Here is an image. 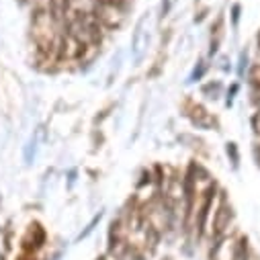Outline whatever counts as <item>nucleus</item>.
I'll return each instance as SVG.
<instances>
[{
	"instance_id": "1",
	"label": "nucleus",
	"mask_w": 260,
	"mask_h": 260,
	"mask_svg": "<svg viewBox=\"0 0 260 260\" xmlns=\"http://www.w3.org/2000/svg\"><path fill=\"white\" fill-rule=\"evenodd\" d=\"M217 194H219V184L215 180L205 190H201V194H199L197 207H194V215H192V228H194V236H197V240H203L209 232V223H211V215H213Z\"/></svg>"
},
{
	"instance_id": "2",
	"label": "nucleus",
	"mask_w": 260,
	"mask_h": 260,
	"mask_svg": "<svg viewBox=\"0 0 260 260\" xmlns=\"http://www.w3.org/2000/svg\"><path fill=\"white\" fill-rule=\"evenodd\" d=\"M232 223H234V207L228 199V192L223 188H219L217 201L213 207V215H211V223H209V238L213 242L225 238Z\"/></svg>"
},
{
	"instance_id": "3",
	"label": "nucleus",
	"mask_w": 260,
	"mask_h": 260,
	"mask_svg": "<svg viewBox=\"0 0 260 260\" xmlns=\"http://www.w3.org/2000/svg\"><path fill=\"white\" fill-rule=\"evenodd\" d=\"M150 49V15L144 13L132 33V45H129V51H132V61L134 66H142L146 55Z\"/></svg>"
},
{
	"instance_id": "4",
	"label": "nucleus",
	"mask_w": 260,
	"mask_h": 260,
	"mask_svg": "<svg viewBox=\"0 0 260 260\" xmlns=\"http://www.w3.org/2000/svg\"><path fill=\"white\" fill-rule=\"evenodd\" d=\"M184 115L190 121L192 127L203 129V132H209V129H219V121L217 117L201 103H194V101H186L184 105Z\"/></svg>"
},
{
	"instance_id": "5",
	"label": "nucleus",
	"mask_w": 260,
	"mask_h": 260,
	"mask_svg": "<svg viewBox=\"0 0 260 260\" xmlns=\"http://www.w3.org/2000/svg\"><path fill=\"white\" fill-rule=\"evenodd\" d=\"M45 240H47V234H45V230H43V225L41 223H31L29 225V230H27V234H25V238H23V248L27 250V252H35V250H39L43 244H45Z\"/></svg>"
},
{
	"instance_id": "6",
	"label": "nucleus",
	"mask_w": 260,
	"mask_h": 260,
	"mask_svg": "<svg viewBox=\"0 0 260 260\" xmlns=\"http://www.w3.org/2000/svg\"><path fill=\"white\" fill-rule=\"evenodd\" d=\"M225 92V84L221 80H207L205 84H201V96H205L207 101H219Z\"/></svg>"
},
{
	"instance_id": "7",
	"label": "nucleus",
	"mask_w": 260,
	"mask_h": 260,
	"mask_svg": "<svg viewBox=\"0 0 260 260\" xmlns=\"http://www.w3.org/2000/svg\"><path fill=\"white\" fill-rule=\"evenodd\" d=\"M207 72H209L207 57H199V59H197V63L192 66V70H190L188 78H186V84H197V82H201V80L207 76Z\"/></svg>"
},
{
	"instance_id": "8",
	"label": "nucleus",
	"mask_w": 260,
	"mask_h": 260,
	"mask_svg": "<svg viewBox=\"0 0 260 260\" xmlns=\"http://www.w3.org/2000/svg\"><path fill=\"white\" fill-rule=\"evenodd\" d=\"M252 66V59H250V49H242L240 51V57H238V63H236V74H238V80H244L248 70Z\"/></svg>"
},
{
	"instance_id": "9",
	"label": "nucleus",
	"mask_w": 260,
	"mask_h": 260,
	"mask_svg": "<svg viewBox=\"0 0 260 260\" xmlns=\"http://www.w3.org/2000/svg\"><path fill=\"white\" fill-rule=\"evenodd\" d=\"M225 156H228V162L232 164V170L238 172L240 162H242V154H240V146L236 142H225Z\"/></svg>"
},
{
	"instance_id": "10",
	"label": "nucleus",
	"mask_w": 260,
	"mask_h": 260,
	"mask_svg": "<svg viewBox=\"0 0 260 260\" xmlns=\"http://www.w3.org/2000/svg\"><path fill=\"white\" fill-rule=\"evenodd\" d=\"M248 256H250L248 238H246V236H240V238L234 242V250H232V258H230V260H248Z\"/></svg>"
},
{
	"instance_id": "11",
	"label": "nucleus",
	"mask_w": 260,
	"mask_h": 260,
	"mask_svg": "<svg viewBox=\"0 0 260 260\" xmlns=\"http://www.w3.org/2000/svg\"><path fill=\"white\" fill-rule=\"evenodd\" d=\"M240 82H232L230 86H225V92H223V96H225V101H223V105H225V109H232L234 107V101H236V96L240 94Z\"/></svg>"
},
{
	"instance_id": "12",
	"label": "nucleus",
	"mask_w": 260,
	"mask_h": 260,
	"mask_svg": "<svg viewBox=\"0 0 260 260\" xmlns=\"http://www.w3.org/2000/svg\"><path fill=\"white\" fill-rule=\"evenodd\" d=\"M240 21H242V5L240 3H234L230 7V25H232V31L234 33L240 29Z\"/></svg>"
},
{
	"instance_id": "13",
	"label": "nucleus",
	"mask_w": 260,
	"mask_h": 260,
	"mask_svg": "<svg viewBox=\"0 0 260 260\" xmlns=\"http://www.w3.org/2000/svg\"><path fill=\"white\" fill-rule=\"evenodd\" d=\"M103 217H105V211H99V213H96V215H94V217L88 221V225H86V228H84V230L78 234V242H80V240H86V238H88V236H90V234L96 230V225L101 223V219H103Z\"/></svg>"
},
{
	"instance_id": "14",
	"label": "nucleus",
	"mask_w": 260,
	"mask_h": 260,
	"mask_svg": "<svg viewBox=\"0 0 260 260\" xmlns=\"http://www.w3.org/2000/svg\"><path fill=\"white\" fill-rule=\"evenodd\" d=\"M176 5H178V0H162V3H160V11H158L160 19H162V21L168 19V17L172 15V11H174Z\"/></svg>"
},
{
	"instance_id": "15",
	"label": "nucleus",
	"mask_w": 260,
	"mask_h": 260,
	"mask_svg": "<svg viewBox=\"0 0 260 260\" xmlns=\"http://www.w3.org/2000/svg\"><path fill=\"white\" fill-rule=\"evenodd\" d=\"M250 127H252L254 136L260 138V111H254V113H252V117H250Z\"/></svg>"
},
{
	"instance_id": "16",
	"label": "nucleus",
	"mask_w": 260,
	"mask_h": 260,
	"mask_svg": "<svg viewBox=\"0 0 260 260\" xmlns=\"http://www.w3.org/2000/svg\"><path fill=\"white\" fill-rule=\"evenodd\" d=\"M252 158H254L256 166L260 168V142H256V144L252 146Z\"/></svg>"
},
{
	"instance_id": "17",
	"label": "nucleus",
	"mask_w": 260,
	"mask_h": 260,
	"mask_svg": "<svg viewBox=\"0 0 260 260\" xmlns=\"http://www.w3.org/2000/svg\"><path fill=\"white\" fill-rule=\"evenodd\" d=\"M219 68H221L223 72H230V70H232V61H230V57H223V59H221V66H219Z\"/></svg>"
},
{
	"instance_id": "18",
	"label": "nucleus",
	"mask_w": 260,
	"mask_h": 260,
	"mask_svg": "<svg viewBox=\"0 0 260 260\" xmlns=\"http://www.w3.org/2000/svg\"><path fill=\"white\" fill-rule=\"evenodd\" d=\"M35 144H37V138H33V140L29 142V146H33V158H35ZM27 162H31V148L27 150Z\"/></svg>"
},
{
	"instance_id": "19",
	"label": "nucleus",
	"mask_w": 260,
	"mask_h": 260,
	"mask_svg": "<svg viewBox=\"0 0 260 260\" xmlns=\"http://www.w3.org/2000/svg\"><path fill=\"white\" fill-rule=\"evenodd\" d=\"M256 49H258V53H260V29H258V33H256Z\"/></svg>"
},
{
	"instance_id": "20",
	"label": "nucleus",
	"mask_w": 260,
	"mask_h": 260,
	"mask_svg": "<svg viewBox=\"0 0 260 260\" xmlns=\"http://www.w3.org/2000/svg\"><path fill=\"white\" fill-rule=\"evenodd\" d=\"M164 260H168V258H164Z\"/></svg>"
}]
</instances>
